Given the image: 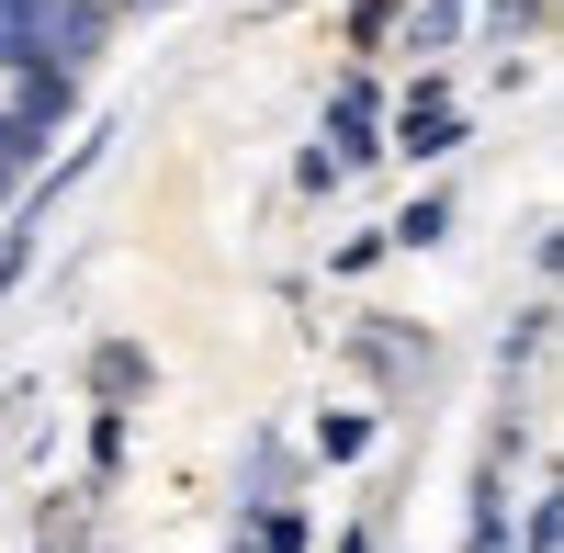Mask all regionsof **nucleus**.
Segmentation results:
<instances>
[{
    "label": "nucleus",
    "mask_w": 564,
    "mask_h": 553,
    "mask_svg": "<svg viewBox=\"0 0 564 553\" xmlns=\"http://www.w3.org/2000/svg\"><path fill=\"white\" fill-rule=\"evenodd\" d=\"M395 148H406V159H452V148H463V113H452V90H441V79H417V90H406Z\"/></svg>",
    "instance_id": "1"
},
{
    "label": "nucleus",
    "mask_w": 564,
    "mask_h": 553,
    "mask_svg": "<svg viewBox=\"0 0 564 553\" xmlns=\"http://www.w3.org/2000/svg\"><path fill=\"white\" fill-rule=\"evenodd\" d=\"M441 226H452V204H441V193H417V204H406V215L384 226V238H395V249H430V238H441Z\"/></svg>",
    "instance_id": "2"
},
{
    "label": "nucleus",
    "mask_w": 564,
    "mask_h": 553,
    "mask_svg": "<svg viewBox=\"0 0 564 553\" xmlns=\"http://www.w3.org/2000/svg\"><path fill=\"white\" fill-rule=\"evenodd\" d=\"M23 170H34V148H23V135H12V124H0V193H12V181H23Z\"/></svg>",
    "instance_id": "3"
},
{
    "label": "nucleus",
    "mask_w": 564,
    "mask_h": 553,
    "mask_svg": "<svg viewBox=\"0 0 564 553\" xmlns=\"http://www.w3.org/2000/svg\"><path fill=\"white\" fill-rule=\"evenodd\" d=\"M395 12H406V0H361V12H350V34H361V45H372V34H384V23H395Z\"/></svg>",
    "instance_id": "4"
}]
</instances>
